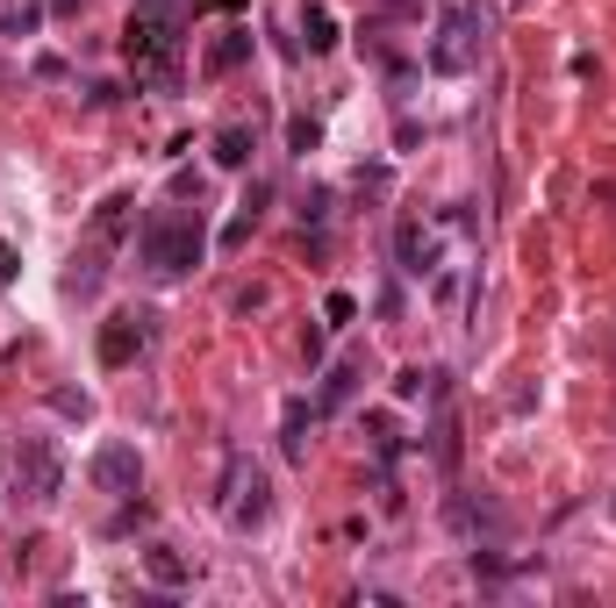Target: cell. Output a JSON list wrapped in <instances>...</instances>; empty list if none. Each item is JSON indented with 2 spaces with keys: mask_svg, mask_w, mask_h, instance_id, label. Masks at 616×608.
Listing matches in <instances>:
<instances>
[{
  "mask_svg": "<svg viewBox=\"0 0 616 608\" xmlns=\"http://www.w3.org/2000/svg\"><path fill=\"white\" fill-rule=\"evenodd\" d=\"M201 251H208L201 216H187V208H158V216L137 230V258H144V272H158V280L194 272V265H201Z\"/></svg>",
  "mask_w": 616,
  "mask_h": 608,
  "instance_id": "7a4b0ae2",
  "label": "cell"
},
{
  "mask_svg": "<svg viewBox=\"0 0 616 608\" xmlns=\"http://www.w3.org/2000/svg\"><path fill=\"white\" fill-rule=\"evenodd\" d=\"M43 29V0H0V36H36Z\"/></svg>",
  "mask_w": 616,
  "mask_h": 608,
  "instance_id": "8fae6325",
  "label": "cell"
},
{
  "mask_svg": "<svg viewBox=\"0 0 616 608\" xmlns=\"http://www.w3.org/2000/svg\"><path fill=\"white\" fill-rule=\"evenodd\" d=\"M144 566H152V580H165V587H187V580H194V573H187V558H173V552H152Z\"/></svg>",
  "mask_w": 616,
  "mask_h": 608,
  "instance_id": "e0dca14e",
  "label": "cell"
},
{
  "mask_svg": "<svg viewBox=\"0 0 616 608\" xmlns=\"http://www.w3.org/2000/svg\"><path fill=\"white\" fill-rule=\"evenodd\" d=\"M51 8H58V14H72V8H80V0H51Z\"/></svg>",
  "mask_w": 616,
  "mask_h": 608,
  "instance_id": "603a6c76",
  "label": "cell"
},
{
  "mask_svg": "<svg viewBox=\"0 0 616 608\" xmlns=\"http://www.w3.org/2000/svg\"><path fill=\"white\" fill-rule=\"evenodd\" d=\"M129 222H137V201H129V193H108V201L94 208V237H101V243H123Z\"/></svg>",
  "mask_w": 616,
  "mask_h": 608,
  "instance_id": "9c48e42d",
  "label": "cell"
},
{
  "mask_svg": "<svg viewBox=\"0 0 616 608\" xmlns=\"http://www.w3.org/2000/svg\"><path fill=\"white\" fill-rule=\"evenodd\" d=\"M315 144H323V129H315L309 115H294V122H288V150H294V158H309Z\"/></svg>",
  "mask_w": 616,
  "mask_h": 608,
  "instance_id": "ac0fdd59",
  "label": "cell"
},
{
  "mask_svg": "<svg viewBox=\"0 0 616 608\" xmlns=\"http://www.w3.org/2000/svg\"><path fill=\"white\" fill-rule=\"evenodd\" d=\"M222 515H230L237 530H251L265 515V473L244 459H230V486H222Z\"/></svg>",
  "mask_w": 616,
  "mask_h": 608,
  "instance_id": "5b68a950",
  "label": "cell"
},
{
  "mask_svg": "<svg viewBox=\"0 0 616 608\" xmlns=\"http://www.w3.org/2000/svg\"><path fill=\"white\" fill-rule=\"evenodd\" d=\"M123 57L137 65V80L165 86V94L179 86V22H173V8H165V0H144V8L129 14V29H123Z\"/></svg>",
  "mask_w": 616,
  "mask_h": 608,
  "instance_id": "6da1fadb",
  "label": "cell"
},
{
  "mask_svg": "<svg viewBox=\"0 0 616 608\" xmlns=\"http://www.w3.org/2000/svg\"><path fill=\"white\" fill-rule=\"evenodd\" d=\"M244 57H251V29H222V43H216V51H208V72H216V80H222V72H237V65H244Z\"/></svg>",
  "mask_w": 616,
  "mask_h": 608,
  "instance_id": "7c38bea8",
  "label": "cell"
},
{
  "mask_svg": "<svg viewBox=\"0 0 616 608\" xmlns=\"http://www.w3.org/2000/svg\"><path fill=\"white\" fill-rule=\"evenodd\" d=\"M144 323H152V315L137 308V315H115V323L101 329V365H108V373H123V365L144 352V337H152V329H144Z\"/></svg>",
  "mask_w": 616,
  "mask_h": 608,
  "instance_id": "52a82bcc",
  "label": "cell"
},
{
  "mask_svg": "<svg viewBox=\"0 0 616 608\" xmlns=\"http://www.w3.org/2000/svg\"><path fill=\"white\" fill-rule=\"evenodd\" d=\"M395 258H401V272H438V230H424V222H401V237H395Z\"/></svg>",
  "mask_w": 616,
  "mask_h": 608,
  "instance_id": "ba28073f",
  "label": "cell"
},
{
  "mask_svg": "<svg viewBox=\"0 0 616 608\" xmlns=\"http://www.w3.org/2000/svg\"><path fill=\"white\" fill-rule=\"evenodd\" d=\"M323 315H330V323H352L358 301H352V294H330V301H323Z\"/></svg>",
  "mask_w": 616,
  "mask_h": 608,
  "instance_id": "ffe728a7",
  "label": "cell"
},
{
  "mask_svg": "<svg viewBox=\"0 0 616 608\" xmlns=\"http://www.w3.org/2000/svg\"><path fill=\"white\" fill-rule=\"evenodd\" d=\"M480 36H488V14H480L473 0H459V8L438 22V36H430L424 65H430V72H452V80H459V72L480 65Z\"/></svg>",
  "mask_w": 616,
  "mask_h": 608,
  "instance_id": "3957f363",
  "label": "cell"
},
{
  "mask_svg": "<svg viewBox=\"0 0 616 608\" xmlns=\"http://www.w3.org/2000/svg\"><path fill=\"white\" fill-rule=\"evenodd\" d=\"M251 230H259V216H251V208H244V216H237V222H230V230H222V243H230V251H237V243H244Z\"/></svg>",
  "mask_w": 616,
  "mask_h": 608,
  "instance_id": "44dd1931",
  "label": "cell"
},
{
  "mask_svg": "<svg viewBox=\"0 0 616 608\" xmlns=\"http://www.w3.org/2000/svg\"><path fill=\"white\" fill-rule=\"evenodd\" d=\"M14 473H22V494H29V501H58V486H65V465H58V451L43 444V437H22Z\"/></svg>",
  "mask_w": 616,
  "mask_h": 608,
  "instance_id": "277c9868",
  "label": "cell"
},
{
  "mask_svg": "<svg viewBox=\"0 0 616 608\" xmlns=\"http://www.w3.org/2000/svg\"><path fill=\"white\" fill-rule=\"evenodd\" d=\"M302 36H309V51H330V43H337V14H330L323 0L302 8Z\"/></svg>",
  "mask_w": 616,
  "mask_h": 608,
  "instance_id": "4fadbf2b",
  "label": "cell"
},
{
  "mask_svg": "<svg viewBox=\"0 0 616 608\" xmlns=\"http://www.w3.org/2000/svg\"><path fill=\"white\" fill-rule=\"evenodd\" d=\"M86 473H94V486H108V494H137V486H144V459H137V444H101Z\"/></svg>",
  "mask_w": 616,
  "mask_h": 608,
  "instance_id": "8992f818",
  "label": "cell"
},
{
  "mask_svg": "<svg viewBox=\"0 0 616 608\" xmlns=\"http://www.w3.org/2000/svg\"><path fill=\"white\" fill-rule=\"evenodd\" d=\"M352 387H358V365H337V373L323 379V408H344V401H352Z\"/></svg>",
  "mask_w": 616,
  "mask_h": 608,
  "instance_id": "2e32d148",
  "label": "cell"
},
{
  "mask_svg": "<svg viewBox=\"0 0 616 608\" xmlns=\"http://www.w3.org/2000/svg\"><path fill=\"white\" fill-rule=\"evenodd\" d=\"M309 408L302 401H288V422H280V451H288V459H309Z\"/></svg>",
  "mask_w": 616,
  "mask_h": 608,
  "instance_id": "9a60e30c",
  "label": "cell"
},
{
  "mask_svg": "<svg viewBox=\"0 0 616 608\" xmlns=\"http://www.w3.org/2000/svg\"><path fill=\"white\" fill-rule=\"evenodd\" d=\"M302 222H330V193H323V187H309V201H302Z\"/></svg>",
  "mask_w": 616,
  "mask_h": 608,
  "instance_id": "d6986e66",
  "label": "cell"
},
{
  "mask_svg": "<svg viewBox=\"0 0 616 608\" xmlns=\"http://www.w3.org/2000/svg\"><path fill=\"white\" fill-rule=\"evenodd\" d=\"M65 294H72V301H94V294H101V258H94V251H86V258H72Z\"/></svg>",
  "mask_w": 616,
  "mask_h": 608,
  "instance_id": "5bb4252c",
  "label": "cell"
},
{
  "mask_svg": "<svg viewBox=\"0 0 616 608\" xmlns=\"http://www.w3.org/2000/svg\"><path fill=\"white\" fill-rule=\"evenodd\" d=\"M251 150H259V136H251L244 122H230V129H216V165H222V172H237V165H251Z\"/></svg>",
  "mask_w": 616,
  "mask_h": 608,
  "instance_id": "30bf717a",
  "label": "cell"
},
{
  "mask_svg": "<svg viewBox=\"0 0 616 608\" xmlns=\"http://www.w3.org/2000/svg\"><path fill=\"white\" fill-rule=\"evenodd\" d=\"M14 272H22V265H14V251H8V243H0V280H14Z\"/></svg>",
  "mask_w": 616,
  "mask_h": 608,
  "instance_id": "7402d4cb",
  "label": "cell"
}]
</instances>
